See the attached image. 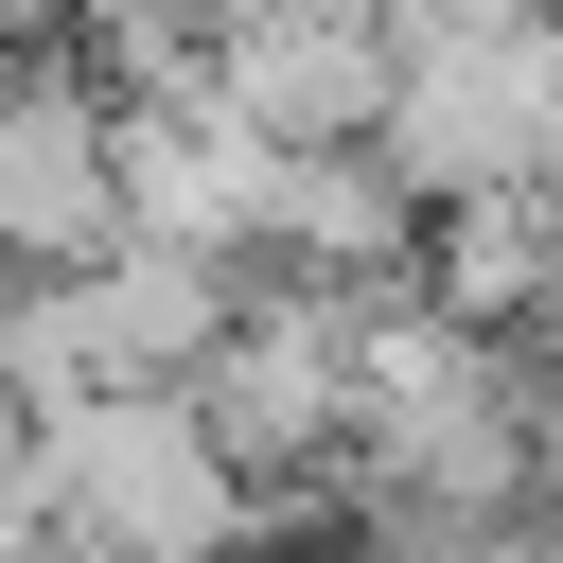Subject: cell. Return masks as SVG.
<instances>
[{"mask_svg": "<svg viewBox=\"0 0 563 563\" xmlns=\"http://www.w3.org/2000/svg\"><path fill=\"white\" fill-rule=\"evenodd\" d=\"M123 246V106L70 53L0 70V282H70Z\"/></svg>", "mask_w": 563, "mask_h": 563, "instance_id": "obj_1", "label": "cell"}, {"mask_svg": "<svg viewBox=\"0 0 563 563\" xmlns=\"http://www.w3.org/2000/svg\"><path fill=\"white\" fill-rule=\"evenodd\" d=\"M211 123H246V141H369L387 123L369 0H246L211 35Z\"/></svg>", "mask_w": 563, "mask_h": 563, "instance_id": "obj_3", "label": "cell"}, {"mask_svg": "<svg viewBox=\"0 0 563 563\" xmlns=\"http://www.w3.org/2000/svg\"><path fill=\"white\" fill-rule=\"evenodd\" d=\"M53 18H70V0H0V53H53Z\"/></svg>", "mask_w": 563, "mask_h": 563, "instance_id": "obj_4", "label": "cell"}, {"mask_svg": "<svg viewBox=\"0 0 563 563\" xmlns=\"http://www.w3.org/2000/svg\"><path fill=\"white\" fill-rule=\"evenodd\" d=\"M246 264H282V282H334V299H422V194H405L369 141H264Z\"/></svg>", "mask_w": 563, "mask_h": 563, "instance_id": "obj_2", "label": "cell"}]
</instances>
